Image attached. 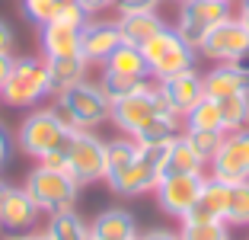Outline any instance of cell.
<instances>
[{
	"label": "cell",
	"mask_w": 249,
	"mask_h": 240,
	"mask_svg": "<svg viewBox=\"0 0 249 240\" xmlns=\"http://www.w3.org/2000/svg\"><path fill=\"white\" fill-rule=\"evenodd\" d=\"M87 58L73 55V58H48V74H52V93H64L73 83L87 80Z\"/></svg>",
	"instance_id": "obj_22"
},
{
	"label": "cell",
	"mask_w": 249,
	"mask_h": 240,
	"mask_svg": "<svg viewBox=\"0 0 249 240\" xmlns=\"http://www.w3.org/2000/svg\"><path fill=\"white\" fill-rule=\"evenodd\" d=\"M10 189H13V186H10L7 180H0V205H3V199L10 196Z\"/></svg>",
	"instance_id": "obj_41"
},
{
	"label": "cell",
	"mask_w": 249,
	"mask_h": 240,
	"mask_svg": "<svg viewBox=\"0 0 249 240\" xmlns=\"http://www.w3.org/2000/svg\"><path fill=\"white\" fill-rule=\"evenodd\" d=\"M138 221L124 208H109L103 215H96V221L89 224L93 240H138Z\"/></svg>",
	"instance_id": "obj_18"
},
{
	"label": "cell",
	"mask_w": 249,
	"mask_h": 240,
	"mask_svg": "<svg viewBox=\"0 0 249 240\" xmlns=\"http://www.w3.org/2000/svg\"><path fill=\"white\" fill-rule=\"evenodd\" d=\"M185 138H189V144L198 151V157L205 160V163H211L214 154L220 151V144H224V135L227 131H182Z\"/></svg>",
	"instance_id": "obj_30"
},
{
	"label": "cell",
	"mask_w": 249,
	"mask_h": 240,
	"mask_svg": "<svg viewBox=\"0 0 249 240\" xmlns=\"http://www.w3.org/2000/svg\"><path fill=\"white\" fill-rule=\"evenodd\" d=\"M67 135L71 131L58 122V116L52 109L29 112L19 125V144H22V151L32 154L36 160H42L45 154H52V151H61L67 144Z\"/></svg>",
	"instance_id": "obj_8"
},
{
	"label": "cell",
	"mask_w": 249,
	"mask_h": 240,
	"mask_svg": "<svg viewBox=\"0 0 249 240\" xmlns=\"http://www.w3.org/2000/svg\"><path fill=\"white\" fill-rule=\"evenodd\" d=\"M160 29H166V22L157 16V10H138V13H122L118 16V32H122L124 45H147Z\"/></svg>",
	"instance_id": "obj_19"
},
{
	"label": "cell",
	"mask_w": 249,
	"mask_h": 240,
	"mask_svg": "<svg viewBox=\"0 0 249 240\" xmlns=\"http://www.w3.org/2000/svg\"><path fill=\"white\" fill-rule=\"evenodd\" d=\"M141 51H144L147 58V67H150V77L157 80H166V77H176V74L182 71H192L195 67V48H189V45L182 42V39L176 36V29H160L154 39L147 45H141Z\"/></svg>",
	"instance_id": "obj_4"
},
{
	"label": "cell",
	"mask_w": 249,
	"mask_h": 240,
	"mask_svg": "<svg viewBox=\"0 0 249 240\" xmlns=\"http://www.w3.org/2000/svg\"><path fill=\"white\" fill-rule=\"evenodd\" d=\"M230 227H249V180L236 182L230 189V208H227Z\"/></svg>",
	"instance_id": "obj_29"
},
{
	"label": "cell",
	"mask_w": 249,
	"mask_h": 240,
	"mask_svg": "<svg viewBox=\"0 0 249 240\" xmlns=\"http://www.w3.org/2000/svg\"><path fill=\"white\" fill-rule=\"evenodd\" d=\"M198 55H205L211 61H240L243 55H249V32L236 16H227L224 22H217L211 32L205 36Z\"/></svg>",
	"instance_id": "obj_12"
},
{
	"label": "cell",
	"mask_w": 249,
	"mask_h": 240,
	"mask_svg": "<svg viewBox=\"0 0 249 240\" xmlns=\"http://www.w3.org/2000/svg\"><path fill=\"white\" fill-rule=\"evenodd\" d=\"M217 102H220V116H224V131L249 128V93H233Z\"/></svg>",
	"instance_id": "obj_27"
},
{
	"label": "cell",
	"mask_w": 249,
	"mask_h": 240,
	"mask_svg": "<svg viewBox=\"0 0 249 240\" xmlns=\"http://www.w3.org/2000/svg\"><path fill=\"white\" fill-rule=\"evenodd\" d=\"M144 80H131V77H118V74H109L103 71V80H99V87H103V93L109 96V102L122 100V96H128L131 90H138Z\"/></svg>",
	"instance_id": "obj_31"
},
{
	"label": "cell",
	"mask_w": 249,
	"mask_h": 240,
	"mask_svg": "<svg viewBox=\"0 0 249 240\" xmlns=\"http://www.w3.org/2000/svg\"><path fill=\"white\" fill-rule=\"evenodd\" d=\"M182 122H185V131H224L220 102L211 100V96H201V100L182 116Z\"/></svg>",
	"instance_id": "obj_24"
},
{
	"label": "cell",
	"mask_w": 249,
	"mask_h": 240,
	"mask_svg": "<svg viewBox=\"0 0 249 240\" xmlns=\"http://www.w3.org/2000/svg\"><path fill=\"white\" fill-rule=\"evenodd\" d=\"M64 154H67V173L80 186L83 182L106 180V141H99L89 128L71 131Z\"/></svg>",
	"instance_id": "obj_6"
},
{
	"label": "cell",
	"mask_w": 249,
	"mask_h": 240,
	"mask_svg": "<svg viewBox=\"0 0 249 240\" xmlns=\"http://www.w3.org/2000/svg\"><path fill=\"white\" fill-rule=\"evenodd\" d=\"M38 215H42V208L36 205V199L26 192V186L22 189H10V196L3 199V205H0V227H7V231H29V227H36Z\"/></svg>",
	"instance_id": "obj_16"
},
{
	"label": "cell",
	"mask_w": 249,
	"mask_h": 240,
	"mask_svg": "<svg viewBox=\"0 0 249 240\" xmlns=\"http://www.w3.org/2000/svg\"><path fill=\"white\" fill-rule=\"evenodd\" d=\"M89 20V13L80 7V0H67V3H61L58 13H54L52 22H64V26H73V29H83Z\"/></svg>",
	"instance_id": "obj_33"
},
{
	"label": "cell",
	"mask_w": 249,
	"mask_h": 240,
	"mask_svg": "<svg viewBox=\"0 0 249 240\" xmlns=\"http://www.w3.org/2000/svg\"><path fill=\"white\" fill-rule=\"evenodd\" d=\"M48 240H89V224H83V218L73 208L54 211L48 221Z\"/></svg>",
	"instance_id": "obj_25"
},
{
	"label": "cell",
	"mask_w": 249,
	"mask_h": 240,
	"mask_svg": "<svg viewBox=\"0 0 249 240\" xmlns=\"http://www.w3.org/2000/svg\"><path fill=\"white\" fill-rule=\"evenodd\" d=\"M157 90L160 96L166 100V106L176 112L179 119L195 106L201 96H205V83H201V74L192 67V71H182L176 77H166V80H157Z\"/></svg>",
	"instance_id": "obj_13"
},
{
	"label": "cell",
	"mask_w": 249,
	"mask_h": 240,
	"mask_svg": "<svg viewBox=\"0 0 249 240\" xmlns=\"http://www.w3.org/2000/svg\"><path fill=\"white\" fill-rule=\"evenodd\" d=\"M205 160L189 144L185 135H176L166 147V173H205Z\"/></svg>",
	"instance_id": "obj_23"
},
{
	"label": "cell",
	"mask_w": 249,
	"mask_h": 240,
	"mask_svg": "<svg viewBox=\"0 0 249 240\" xmlns=\"http://www.w3.org/2000/svg\"><path fill=\"white\" fill-rule=\"evenodd\" d=\"M230 16L227 3H217V0H179V22H176V36L182 39L189 48H201L205 36L224 22Z\"/></svg>",
	"instance_id": "obj_7"
},
{
	"label": "cell",
	"mask_w": 249,
	"mask_h": 240,
	"mask_svg": "<svg viewBox=\"0 0 249 240\" xmlns=\"http://www.w3.org/2000/svg\"><path fill=\"white\" fill-rule=\"evenodd\" d=\"M122 45V32H118V22L109 20H96L80 29V55L89 61V64H103L112 51Z\"/></svg>",
	"instance_id": "obj_14"
},
{
	"label": "cell",
	"mask_w": 249,
	"mask_h": 240,
	"mask_svg": "<svg viewBox=\"0 0 249 240\" xmlns=\"http://www.w3.org/2000/svg\"><path fill=\"white\" fill-rule=\"evenodd\" d=\"M61 3H67V0H61Z\"/></svg>",
	"instance_id": "obj_45"
},
{
	"label": "cell",
	"mask_w": 249,
	"mask_h": 240,
	"mask_svg": "<svg viewBox=\"0 0 249 240\" xmlns=\"http://www.w3.org/2000/svg\"><path fill=\"white\" fill-rule=\"evenodd\" d=\"M201 83H205V96H211V100H224V96H233V93H249V74L240 71L233 61H220L214 71L201 74Z\"/></svg>",
	"instance_id": "obj_17"
},
{
	"label": "cell",
	"mask_w": 249,
	"mask_h": 240,
	"mask_svg": "<svg viewBox=\"0 0 249 240\" xmlns=\"http://www.w3.org/2000/svg\"><path fill=\"white\" fill-rule=\"evenodd\" d=\"M89 240H93V237H89Z\"/></svg>",
	"instance_id": "obj_46"
},
{
	"label": "cell",
	"mask_w": 249,
	"mask_h": 240,
	"mask_svg": "<svg viewBox=\"0 0 249 240\" xmlns=\"http://www.w3.org/2000/svg\"><path fill=\"white\" fill-rule=\"evenodd\" d=\"M217 3H227V7H230V3H233V0H217Z\"/></svg>",
	"instance_id": "obj_44"
},
{
	"label": "cell",
	"mask_w": 249,
	"mask_h": 240,
	"mask_svg": "<svg viewBox=\"0 0 249 240\" xmlns=\"http://www.w3.org/2000/svg\"><path fill=\"white\" fill-rule=\"evenodd\" d=\"M201 182L205 173H166L157 186V205H160L166 215L182 221L192 211V205L198 202V192H201Z\"/></svg>",
	"instance_id": "obj_11"
},
{
	"label": "cell",
	"mask_w": 249,
	"mask_h": 240,
	"mask_svg": "<svg viewBox=\"0 0 249 240\" xmlns=\"http://www.w3.org/2000/svg\"><path fill=\"white\" fill-rule=\"evenodd\" d=\"M103 71L118 74V77H131V80H150V67H147L144 51L138 45H124V42L103 61Z\"/></svg>",
	"instance_id": "obj_21"
},
{
	"label": "cell",
	"mask_w": 249,
	"mask_h": 240,
	"mask_svg": "<svg viewBox=\"0 0 249 240\" xmlns=\"http://www.w3.org/2000/svg\"><path fill=\"white\" fill-rule=\"evenodd\" d=\"M236 20H240L243 26H246V32H249V0H243V3H240V13H236Z\"/></svg>",
	"instance_id": "obj_40"
},
{
	"label": "cell",
	"mask_w": 249,
	"mask_h": 240,
	"mask_svg": "<svg viewBox=\"0 0 249 240\" xmlns=\"http://www.w3.org/2000/svg\"><path fill=\"white\" fill-rule=\"evenodd\" d=\"M138 240H182L179 231H166V227H154V231L138 234Z\"/></svg>",
	"instance_id": "obj_37"
},
{
	"label": "cell",
	"mask_w": 249,
	"mask_h": 240,
	"mask_svg": "<svg viewBox=\"0 0 249 240\" xmlns=\"http://www.w3.org/2000/svg\"><path fill=\"white\" fill-rule=\"evenodd\" d=\"M42 51L45 58H73V55H80V29L64 26V22L42 26Z\"/></svg>",
	"instance_id": "obj_20"
},
{
	"label": "cell",
	"mask_w": 249,
	"mask_h": 240,
	"mask_svg": "<svg viewBox=\"0 0 249 240\" xmlns=\"http://www.w3.org/2000/svg\"><path fill=\"white\" fill-rule=\"evenodd\" d=\"M163 0H115L118 13H138V10H157Z\"/></svg>",
	"instance_id": "obj_34"
},
{
	"label": "cell",
	"mask_w": 249,
	"mask_h": 240,
	"mask_svg": "<svg viewBox=\"0 0 249 240\" xmlns=\"http://www.w3.org/2000/svg\"><path fill=\"white\" fill-rule=\"evenodd\" d=\"M211 167V176L227 186H236V182L249 180V128L240 131H227L224 135V144L214 154V160L208 163Z\"/></svg>",
	"instance_id": "obj_10"
},
{
	"label": "cell",
	"mask_w": 249,
	"mask_h": 240,
	"mask_svg": "<svg viewBox=\"0 0 249 240\" xmlns=\"http://www.w3.org/2000/svg\"><path fill=\"white\" fill-rule=\"evenodd\" d=\"M80 7L93 16V13H103L106 7H115V0H80Z\"/></svg>",
	"instance_id": "obj_39"
},
{
	"label": "cell",
	"mask_w": 249,
	"mask_h": 240,
	"mask_svg": "<svg viewBox=\"0 0 249 240\" xmlns=\"http://www.w3.org/2000/svg\"><path fill=\"white\" fill-rule=\"evenodd\" d=\"M26 192L36 199V205L48 215L54 211H67L77 202V192H80V182L73 180L67 170H52L38 163L29 176H26Z\"/></svg>",
	"instance_id": "obj_5"
},
{
	"label": "cell",
	"mask_w": 249,
	"mask_h": 240,
	"mask_svg": "<svg viewBox=\"0 0 249 240\" xmlns=\"http://www.w3.org/2000/svg\"><path fill=\"white\" fill-rule=\"evenodd\" d=\"M7 240H32V234H10Z\"/></svg>",
	"instance_id": "obj_42"
},
{
	"label": "cell",
	"mask_w": 249,
	"mask_h": 240,
	"mask_svg": "<svg viewBox=\"0 0 249 240\" xmlns=\"http://www.w3.org/2000/svg\"><path fill=\"white\" fill-rule=\"evenodd\" d=\"M138 151H141V144L131 138V135H122V138H115V141H106V180L122 173V170L138 157Z\"/></svg>",
	"instance_id": "obj_26"
},
{
	"label": "cell",
	"mask_w": 249,
	"mask_h": 240,
	"mask_svg": "<svg viewBox=\"0 0 249 240\" xmlns=\"http://www.w3.org/2000/svg\"><path fill=\"white\" fill-rule=\"evenodd\" d=\"M58 102L71 112L73 122L80 125V128H96V125H103L106 119L112 116L109 96L103 93L99 83H89V80H80V83H73L71 90L58 93Z\"/></svg>",
	"instance_id": "obj_9"
},
{
	"label": "cell",
	"mask_w": 249,
	"mask_h": 240,
	"mask_svg": "<svg viewBox=\"0 0 249 240\" xmlns=\"http://www.w3.org/2000/svg\"><path fill=\"white\" fill-rule=\"evenodd\" d=\"M45 96H52L48 58H16L13 74L0 90V100L13 109H26V106L42 102Z\"/></svg>",
	"instance_id": "obj_3"
},
{
	"label": "cell",
	"mask_w": 249,
	"mask_h": 240,
	"mask_svg": "<svg viewBox=\"0 0 249 240\" xmlns=\"http://www.w3.org/2000/svg\"><path fill=\"white\" fill-rule=\"evenodd\" d=\"M13 64H16L13 51H0V90H3V83H7L10 74H13Z\"/></svg>",
	"instance_id": "obj_36"
},
{
	"label": "cell",
	"mask_w": 249,
	"mask_h": 240,
	"mask_svg": "<svg viewBox=\"0 0 249 240\" xmlns=\"http://www.w3.org/2000/svg\"><path fill=\"white\" fill-rule=\"evenodd\" d=\"M179 237L182 240H230V231H227V221H189V218H182Z\"/></svg>",
	"instance_id": "obj_28"
},
{
	"label": "cell",
	"mask_w": 249,
	"mask_h": 240,
	"mask_svg": "<svg viewBox=\"0 0 249 240\" xmlns=\"http://www.w3.org/2000/svg\"><path fill=\"white\" fill-rule=\"evenodd\" d=\"M13 45H16V36H13V29H10L7 22L0 20V51H13Z\"/></svg>",
	"instance_id": "obj_38"
},
{
	"label": "cell",
	"mask_w": 249,
	"mask_h": 240,
	"mask_svg": "<svg viewBox=\"0 0 249 240\" xmlns=\"http://www.w3.org/2000/svg\"><path fill=\"white\" fill-rule=\"evenodd\" d=\"M10 154H13V138H10V131L3 128V125H0V170L7 167Z\"/></svg>",
	"instance_id": "obj_35"
},
{
	"label": "cell",
	"mask_w": 249,
	"mask_h": 240,
	"mask_svg": "<svg viewBox=\"0 0 249 240\" xmlns=\"http://www.w3.org/2000/svg\"><path fill=\"white\" fill-rule=\"evenodd\" d=\"M230 189H233V186L214 180V176H205L201 192H198V202L192 205V211L185 215V218L189 221H227Z\"/></svg>",
	"instance_id": "obj_15"
},
{
	"label": "cell",
	"mask_w": 249,
	"mask_h": 240,
	"mask_svg": "<svg viewBox=\"0 0 249 240\" xmlns=\"http://www.w3.org/2000/svg\"><path fill=\"white\" fill-rule=\"evenodd\" d=\"M166 144H141L138 157L128 163L118 176H109V189L122 199H138L147 196L160 186V180L166 176Z\"/></svg>",
	"instance_id": "obj_1"
},
{
	"label": "cell",
	"mask_w": 249,
	"mask_h": 240,
	"mask_svg": "<svg viewBox=\"0 0 249 240\" xmlns=\"http://www.w3.org/2000/svg\"><path fill=\"white\" fill-rule=\"evenodd\" d=\"M32 240H48V234H32Z\"/></svg>",
	"instance_id": "obj_43"
},
{
	"label": "cell",
	"mask_w": 249,
	"mask_h": 240,
	"mask_svg": "<svg viewBox=\"0 0 249 240\" xmlns=\"http://www.w3.org/2000/svg\"><path fill=\"white\" fill-rule=\"evenodd\" d=\"M58 7H61V0H22V13L38 26H48L54 20V13H58Z\"/></svg>",
	"instance_id": "obj_32"
},
{
	"label": "cell",
	"mask_w": 249,
	"mask_h": 240,
	"mask_svg": "<svg viewBox=\"0 0 249 240\" xmlns=\"http://www.w3.org/2000/svg\"><path fill=\"white\" fill-rule=\"evenodd\" d=\"M169 106L166 100L160 96V90H157V83H150V80H144L138 90H131L128 96H122V100L112 102V122H115V128H122V135H131V138H138L141 131L147 128V125L154 122V119L160 116H169ZM176 116V112H173Z\"/></svg>",
	"instance_id": "obj_2"
}]
</instances>
